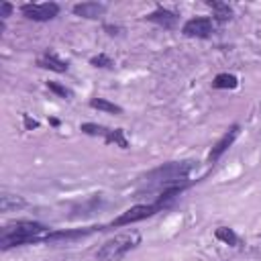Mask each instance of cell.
<instances>
[{"mask_svg": "<svg viewBox=\"0 0 261 261\" xmlns=\"http://www.w3.org/2000/svg\"><path fill=\"white\" fill-rule=\"evenodd\" d=\"M51 232V228L37 220H12L2 226L0 230V247L2 251H8L12 247L43 243V239Z\"/></svg>", "mask_w": 261, "mask_h": 261, "instance_id": "cell-1", "label": "cell"}, {"mask_svg": "<svg viewBox=\"0 0 261 261\" xmlns=\"http://www.w3.org/2000/svg\"><path fill=\"white\" fill-rule=\"evenodd\" d=\"M196 161H169L163 163L151 171H147V175H143V190H163L169 186H177V184H188L190 173L196 169Z\"/></svg>", "mask_w": 261, "mask_h": 261, "instance_id": "cell-2", "label": "cell"}, {"mask_svg": "<svg viewBox=\"0 0 261 261\" xmlns=\"http://www.w3.org/2000/svg\"><path fill=\"white\" fill-rule=\"evenodd\" d=\"M141 243V234L137 230H126L120 232L112 239H108L98 251H96V259L98 261H120L126 253H130L133 249H137Z\"/></svg>", "mask_w": 261, "mask_h": 261, "instance_id": "cell-3", "label": "cell"}, {"mask_svg": "<svg viewBox=\"0 0 261 261\" xmlns=\"http://www.w3.org/2000/svg\"><path fill=\"white\" fill-rule=\"evenodd\" d=\"M167 206L161 204V202H153V204H135L130 208H126L124 212H120L108 226L110 228H118V226H128V224H135V222H141L145 218H151L155 216L157 212H163Z\"/></svg>", "mask_w": 261, "mask_h": 261, "instance_id": "cell-4", "label": "cell"}, {"mask_svg": "<svg viewBox=\"0 0 261 261\" xmlns=\"http://www.w3.org/2000/svg\"><path fill=\"white\" fill-rule=\"evenodd\" d=\"M20 12H22V16L29 18V20L47 22V20H53V18L59 14V4H55V2H43V4L29 2V4H22V6H20Z\"/></svg>", "mask_w": 261, "mask_h": 261, "instance_id": "cell-5", "label": "cell"}, {"mask_svg": "<svg viewBox=\"0 0 261 261\" xmlns=\"http://www.w3.org/2000/svg\"><path fill=\"white\" fill-rule=\"evenodd\" d=\"M181 33L186 37H196V39H208L214 33V22L208 16H194L184 22Z\"/></svg>", "mask_w": 261, "mask_h": 261, "instance_id": "cell-6", "label": "cell"}, {"mask_svg": "<svg viewBox=\"0 0 261 261\" xmlns=\"http://www.w3.org/2000/svg\"><path fill=\"white\" fill-rule=\"evenodd\" d=\"M102 226H88V228H61V230H51L45 239H43V243H51V245H55V243H71V241H77V239H84V237H88V234H92V232H96V230H100Z\"/></svg>", "mask_w": 261, "mask_h": 261, "instance_id": "cell-7", "label": "cell"}, {"mask_svg": "<svg viewBox=\"0 0 261 261\" xmlns=\"http://www.w3.org/2000/svg\"><path fill=\"white\" fill-rule=\"evenodd\" d=\"M239 135H241V126H239V124H232V126H230V128H228V130H226L218 141H216V145H214V147H212V151L208 153V163H210V165H214V163L222 157V153H224V151H226V149L237 141V137H239Z\"/></svg>", "mask_w": 261, "mask_h": 261, "instance_id": "cell-8", "label": "cell"}, {"mask_svg": "<svg viewBox=\"0 0 261 261\" xmlns=\"http://www.w3.org/2000/svg\"><path fill=\"white\" fill-rule=\"evenodd\" d=\"M106 4H102V2H80V4H73V14L75 16H82V18H90V20H94V18H100L104 12H106Z\"/></svg>", "mask_w": 261, "mask_h": 261, "instance_id": "cell-9", "label": "cell"}, {"mask_svg": "<svg viewBox=\"0 0 261 261\" xmlns=\"http://www.w3.org/2000/svg\"><path fill=\"white\" fill-rule=\"evenodd\" d=\"M145 20L155 22V24H159V27H163V29H173L175 22H177V14L171 12V10H167V8H163V6H159V8H155L153 12H149V14L145 16Z\"/></svg>", "mask_w": 261, "mask_h": 261, "instance_id": "cell-10", "label": "cell"}, {"mask_svg": "<svg viewBox=\"0 0 261 261\" xmlns=\"http://www.w3.org/2000/svg\"><path fill=\"white\" fill-rule=\"evenodd\" d=\"M37 65L43 67V69L55 71V73H65V71H67V61L59 59L55 53H45L43 57L37 59Z\"/></svg>", "mask_w": 261, "mask_h": 261, "instance_id": "cell-11", "label": "cell"}, {"mask_svg": "<svg viewBox=\"0 0 261 261\" xmlns=\"http://www.w3.org/2000/svg\"><path fill=\"white\" fill-rule=\"evenodd\" d=\"M206 4L212 8V18L216 22H226L232 18V8L226 4V2H220V0H206Z\"/></svg>", "mask_w": 261, "mask_h": 261, "instance_id": "cell-12", "label": "cell"}, {"mask_svg": "<svg viewBox=\"0 0 261 261\" xmlns=\"http://www.w3.org/2000/svg\"><path fill=\"white\" fill-rule=\"evenodd\" d=\"M27 202L22 196L18 194H8V192H2L0 196V212H10V210H16V208H22Z\"/></svg>", "mask_w": 261, "mask_h": 261, "instance_id": "cell-13", "label": "cell"}, {"mask_svg": "<svg viewBox=\"0 0 261 261\" xmlns=\"http://www.w3.org/2000/svg\"><path fill=\"white\" fill-rule=\"evenodd\" d=\"M214 237H216L220 243L230 245V247H239V245H241V237H239L232 228H228V226H218V228L214 230Z\"/></svg>", "mask_w": 261, "mask_h": 261, "instance_id": "cell-14", "label": "cell"}, {"mask_svg": "<svg viewBox=\"0 0 261 261\" xmlns=\"http://www.w3.org/2000/svg\"><path fill=\"white\" fill-rule=\"evenodd\" d=\"M237 86H239V77L232 73H218L212 80V88L216 90H234Z\"/></svg>", "mask_w": 261, "mask_h": 261, "instance_id": "cell-15", "label": "cell"}, {"mask_svg": "<svg viewBox=\"0 0 261 261\" xmlns=\"http://www.w3.org/2000/svg\"><path fill=\"white\" fill-rule=\"evenodd\" d=\"M104 143H106V145H116V147H120V149H126V147H128V141H126L122 128H108V133H106V137H104Z\"/></svg>", "mask_w": 261, "mask_h": 261, "instance_id": "cell-16", "label": "cell"}, {"mask_svg": "<svg viewBox=\"0 0 261 261\" xmlns=\"http://www.w3.org/2000/svg\"><path fill=\"white\" fill-rule=\"evenodd\" d=\"M90 106L96 108V110H102V112H110V114H122V108L106 98H92L90 100Z\"/></svg>", "mask_w": 261, "mask_h": 261, "instance_id": "cell-17", "label": "cell"}, {"mask_svg": "<svg viewBox=\"0 0 261 261\" xmlns=\"http://www.w3.org/2000/svg\"><path fill=\"white\" fill-rule=\"evenodd\" d=\"M80 130L90 135V137H102L104 139L106 133H108V126H102V124H96V122H84V124H80Z\"/></svg>", "mask_w": 261, "mask_h": 261, "instance_id": "cell-18", "label": "cell"}, {"mask_svg": "<svg viewBox=\"0 0 261 261\" xmlns=\"http://www.w3.org/2000/svg\"><path fill=\"white\" fill-rule=\"evenodd\" d=\"M47 88L53 92V94H57V96H61V98H65V100H71V90L69 88H65V86H61L59 82H47Z\"/></svg>", "mask_w": 261, "mask_h": 261, "instance_id": "cell-19", "label": "cell"}, {"mask_svg": "<svg viewBox=\"0 0 261 261\" xmlns=\"http://www.w3.org/2000/svg\"><path fill=\"white\" fill-rule=\"evenodd\" d=\"M90 63H92L94 67H114V61H112L106 53H98V55H94V57L90 59Z\"/></svg>", "mask_w": 261, "mask_h": 261, "instance_id": "cell-20", "label": "cell"}, {"mask_svg": "<svg viewBox=\"0 0 261 261\" xmlns=\"http://www.w3.org/2000/svg\"><path fill=\"white\" fill-rule=\"evenodd\" d=\"M10 12H12V4H10V2H2V4H0V18L6 20V18L10 16Z\"/></svg>", "mask_w": 261, "mask_h": 261, "instance_id": "cell-21", "label": "cell"}, {"mask_svg": "<svg viewBox=\"0 0 261 261\" xmlns=\"http://www.w3.org/2000/svg\"><path fill=\"white\" fill-rule=\"evenodd\" d=\"M22 118H24V128H27V130H33V128H37V126H39V122H37V120H33L29 114H22Z\"/></svg>", "mask_w": 261, "mask_h": 261, "instance_id": "cell-22", "label": "cell"}, {"mask_svg": "<svg viewBox=\"0 0 261 261\" xmlns=\"http://www.w3.org/2000/svg\"><path fill=\"white\" fill-rule=\"evenodd\" d=\"M104 31H106L110 37H114V35H118L120 29H118V27H112V24H104Z\"/></svg>", "mask_w": 261, "mask_h": 261, "instance_id": "cell-23", "label": "cell"}, {"mask_svg": "<svg viewBox=\"0 0 261 261\" xmlns=\"http://www.w3.org/2000/svg\"><path fill=\"white\" fill-rule=\"evenodd\" d=\"M49 122H51L53 126H59V120H57V118H49Z\"/></svg>", "mask_w": 261, "mask_h": 261, "instance_id": "cell-24", "label": "cell"}]
</instances>
